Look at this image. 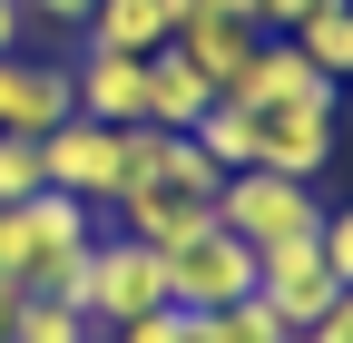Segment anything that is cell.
Segmentation results:
<instances>
[{"mask_svg":"<svg viewBox=\"0 0 353 343\" xmlns=\"http://www.w3.org/2000/svg\"><path fill=\"white\" fill-rule=\"evenodd\" d=\"M206 108H216V89L176 59V39H167V50H148V127H176V138H187Z\"/></svg>","mask_w":353,"mask_h":343,"instance_id":"13","label":"cell"},{"mask_svg":"<svg viewBox=\"0 0 353 343\" xmlns=\"http://www.w3.org/2000/svg\"><path fill=\"white\" fill-rule=\"evenodd\" d=\"M39 187H50V177H39V138H0V206H20Z\"/></svg>","mask_w":353,"mask_h":343,"instance_id":"19","label":"cell"},{"mask_svg":"<svg viewBox=\"0 0 353 343\" xmlns=\"http://www.w3.org/2000/svg\"><path fill=\"white\" fill-rule=\"evenodd\" d=\"M187 333H196V343H294L255 294H245V304H216V314H187Z\"/></svg>","mask_w":353,"mask_h":343,"instance_id":"17","label":"cell"},{"mask_svg":"<svg viewBox=\"0 0 353 343\" xmlns=\"http://www.w3.org/2000/svg\"><path fill=\"white\" fill-rule=\"evenodd\" d=\"M314 245H324V265H334V284H353V206H324V226H314Z\"/></svg>","mask_w":353,"mask_h":343,"instance_id":"22","label":"cell"},{"mask_svg":"<svg viewBox=\"0 0 353 343\" xmlns=\"http://www.w3.org/2000/svg\"><path fill=\"white\" fill-rule=\"evenodd\" d=\"M294 50L343 89V79H353V0H343V10H324V20H304V30H294Z\"/></svg>","mask_w":353,"mask_h":343,"instance_id":"18","label":"cell"},{"mask_svg":"<svg viewBox=\"0 0 353 343\" xmlns=\"http://www.w3.org/2000/svg\"><path fill=\"white\" fill-rule=\"evenodd\" d=\"M59 118H79L59 59H0V138H50Z\"/></svg>","mask_w":353,"mask_h":343,"instance_id":"10","label":"cell"},{"mask_svg":"<svg viewBox=\"0 0 353 343\" xmlns=\"http://www.w3.org/2000/svg\"><path fill=\"white\" fill-rule=\"evenodd\" d=\"M187 138L206 147V167H216V177H236V167H255V118L236 108V98H216L196 127H187Z\"/></svg>","mask_w":353,"mask_h":343,"instance_id":"15","label":"cell"},{"mask_svg":"<svg viewBox=\"0 0 353 343\" xmlns=\"http://www.w3.org/2000/svg\"><path fill=\"white\" fill-rule=\"evenodd\" d=\"M0 284L20 294V226H10V206H0Z\"/></svg>","mask_w":353,"mask_h":343,"instance_id":"23","label":"cell"},{"mask_svg":"<svg viewBox=\"0 0 353 343\" xmlns=\"http://www.w3.org/2000/svg\"><path fill=\"white\" fill-rule=\"evenodd\" d=\"M10 343H99V324L79 304H59V294H20L10 304Z\"/></svg>","mask_w":353,"mask_h":343,"instance_id":"16","label":"cell"},{"mask_svg":"<svg viewBox=\"0 0 353 343\" xmlns=\"http://www.w3.org/2000/svg\"><path fill=\"white\" fill-rule=\"evenodd\" d=\"M148 304H167L157 245H138V236H99V245H88V275H79V314L99 324V333H118L128 314H148Z\"/></svg>","mask_w":353,"mask_h":343,"instance_id":"3","label":"cell"},{"mask_svg":"<svg viewBox=\"0 0 353 343\" xmlns=\"http://www.w3.org/2000/svg\"><path fill=\"white\" fill-rule=\"evenodd\" d=\"M157 275H167V304L176 314H216V304H245L255 294V245H236L226 226H206L187 245H167Z\"/></svg>","mask_w":353,"mask_h":343,"instance_id":"2","label":"cell"},{"mask_svg":"<svg viewBox=\"0 0 353 343\" xmlns=\"http://www.w3.org/2000/svg\"><path fill=\"white\" fill-rule=\"evenodd\" d=\"M20 39H30V10H20V0H0V59H20Z\"/></svg>","mask_w":353,"mask_h":343,"instance_id":"24","label":"cell"},{"mask_svg":"<svg viewBox=\"0 0 353 343\" xmlns=\"http://www.w3.org/2000/svg\"><path fill=\"white\" fill-rule=\"evenodd\" d=\"M39 177H50L59 196H79V206H118V127H99V118H59L50 138H39Z\"/></svg>","mask_w":353,"mask_h":343,"instance_id":"4","label":"cell"},{"mask_svg":"<svg viewBox=\"0 0 353 343\" xmlns=\"http://www.w3.org/2000/svg\"><path fill=\"white\" fill-rule=\"evenodd\" d=\"M20 10H30V30H39V20H88V0H20Z\"/></svg>","mask_w":353,"mask_h":343,"instance_id":"25","label":"cell"},{"mask_svg":"<svg viewBox=\"0 0 353 343\" xmlns=\"http://www.w3.org/2000/svg\"><path fill=\"white\" fill-rule=\"evenodd\" d=\"M216 226H226L236 245H294L324 226V196L304 177H265V167H236V177H216Z\"/></svg>","mask_w":353,"mask_h":343,"instance_id":"1","label":"cell"},{"mask_svg":"<svg viewBox=\"0 0 353 343\" xmlns=\"http://www.w3.org/2000/svg\"><path fill=\"white\" fill-rule=\"evenodd\" d=\"M10 226H20V284L50 265V255H79L88 236H108V216H99V206H79V196H59V187L20 196V206H10Z\"/></svg>","mask_w":353,"mask_h":343,"instance_id":"9","label":"cell"},{"mask_svg":"<svg viewBox=\"0 0 353 343\" xmlns=\"http://www.w3.org/2000/svg\"><path fill=\"white\" fill-rule=\"evenodd\" d=\"M69 98H79V118H99V127H148V59L88 50L69 69Z\"/></svg>","mask_w":353,"mask_h":343,"instance_id":"12","label":"cell"},{"mask_svg":"<svg viewBox=\"0 0 353 343\" xmlns=\"http://www.w3.org/2000/svg\"><path fill=\"white\" fill-rule=\"evenodd\" d=\"M99 343H196V333H187V314H176V304H148V314H128V324L99 333Z\"/></svg>","mask_w":353,"mask_h":343,"instance_id":"20","label":"cell"},{"mask_svg":"<svg viewBox=\"0 0 353 343\" xmlns=\"http://www.w3.org/2000/svg\"><path fill=\"white\" fill-rule=\"evenodd\" d=\"M88 50H128V59H148V50H167V10L157 0H88Z\"/></svg>","mask_w":353,"mask_h":343,"instance_id":"14","label":"cell"},{"mask_svg":"<svg viewBox=\"0 0 353 343\" xmlns=\"http://www.w3.org/2000/svg\"><path fill=\"white\" fill-rule=\"evenodd\" d=\"M236 108H334V79L294 50V39H255V59H245V79L226 89Z\"/></svg>","mask_w":353,"mask_h":343,"instance_id":"8","label":"cell"},{"mask_svg":"<svg viewBox=\"0 0 353 343\" xmlns=\"http://www.w3.org/2000/svg\"><path fill=\"white\" fill-rule=\"evenodd\" d=\"M167 39H176V59H187V69L206 79V89L226 98L236 79H245V59H255V39H265V30H255V20H226V10H206V0H196V10L176 20Z\"/></svg>","mask_w":353,"mask_h":343,"instance_id":"11","label":"cell"},{"mask_svg":"<svg viewBox=\"0 0 353 343\" xmlns=\"http://www.w3.org/2000/svg\"><path fill=\"white\" fill-rule=\"evenodd\" d=\"M255 118V167L265 177H304L314 187L334 167V108H245Z\"/></svg>","mask_w":353,"mask_h":343,"instance_id":"6","label":"cell"},{"mask_svg":"<svg viewBox=\"0 0 353 343\" xmlns=\"http://www.w3.org/2000/svg\"><path fill=\"white\" fill-rule=\"evenodd\" d=\"M206 10H226V20H255V0H206Z\"/></svg>","mask_w":353,"mask_h":343,"instance_id":"26","label":"cell"},{"mask_svg":"<svg viewBox=\"0 0 353 343\" xmlns=\"http://www.w3.org/2000/svg\"><path fill=\"white\" fill-rule=\"evenodd\" d=\"M334 294H343V284H334V265H324V245H314V236H294V245H265V255H255V304L275 314L285 333H304V324L334 304Z\"/></svg>","mask_w":353,"mask_h":343,"instance_id":"5","label":"cell"},{"mask_svg":"<svg viewBox=\"0 0 353 343\" xmlns=\"http://www.w3.org/2000/svg\"><path fill=\"white\" fill-rule=\"evenodd\" d=\"M108 216H118V236H138V245L167 255V245H187V236L216 226V187H167V177H157V187H128Z\"/></svg>","mask_w":353,"mask_h":343,"instance_id":"7","label":"cell"},{"mask_svg":"<svg viewBox=\"0 0 353 343\" xmlns=\"http://www.w3.org/2000/svg\"><path fill=\"white\" fill-rule=\"evenodd\" d=\"M324 10H343V0H255V30L265 39H294L304 20H324Z\"/></svg>","mask_w":353,"mask_h":343,"instance_id":"21","label":"cell"},{"mask_svg":"<svg viewBox=\"0 0 353 343\" xmlns=\"http://www.w3.org/2000/svg\"><path fill=\"white\" fill-rule=\"evenodd\" d=\"M10 304H20V294H10V284H0V343H10Z\"/></svg>","mask_w":353,"mask_h":343,"instance_id":"27","label":"cell"}]
</instances>
